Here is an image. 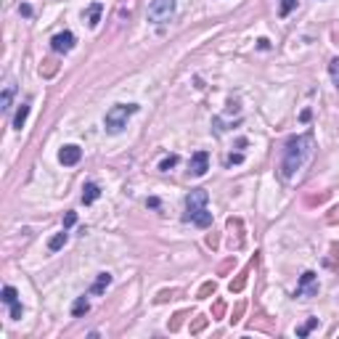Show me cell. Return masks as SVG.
Here are the masks:
<instances>
[{"instance_id":"obj_9","label":"cell","mask_w":339,"mask_h":339,"mask_svg":"<svg viewBox=\"0 0 339 339\" xmlns=\"http://www.w3.org/2000/svg\"><path fill=\"white\" fill-rule=\"evenodd\" d=\"M51 48H53L56 53H69V51L74 48V35H72V32H58V35H53Z\"/></svg>"},{"instance_id":"obj_4","label":"cell","mask_w":339,"mask_h":339,"mask_svg":"<svg viewBox=\"0 0 339 339\" xmlns=\"http://www.w3.org/2000/svg\"><path fill=\"white\" fill-rule=\"evenodd\" d=\"M175 16V0H154L149 6V22L164 24Z\"/></svg>"},{"instance_id":"obj_8","label":"cell","mask_w":339,"mask_h":339,"mask_svg":"<svg viewBox=\"0 0 339 339\" xmlns=\"http://www.w3.org/2000/svg\"><path fill=\"white\" fill-rule=\"evenodd\" d=\"M3 302L11 307V318H13V321H19L22 313H24V307H22L19 294H16V289H13V286H3Z\"/></svg>"},{"instance_id":"obj_19","label":"cell","mask_w":339,"mask_h":339,"mask_svg":"<svg viewBox=\"0 0 339 339\" xmlns=\"http://www.w3.org/2000/svg\"><path fill=\"white\" fill-rule=\"evenodd\" d=\"M207 323H209L207 315H196V318L191 321V334H202V331L207 329Z\"/></svg>"},{"instance_id":"obj_29","label":"cell","mask_w":339,"mask_h":339,"mask_svg":"<svg viewBox=\"0 0 339 339\" xmlns=\"http://www.w3.org/2000/svg\"><path fill=\"white\" fill-rule=\"evenodd\" d=\"M326 223H329V225L339 223V204H336V207H331V212L326 215Z\"/></svg>"},{"instance_id":"obj_1","label":"cell","mask_w":339,"mask_h":339,"mask_svg":"<svg viewBox=\"0 0 339 339\" xmlns=\"http://www.w3.org/2000/svg\"><path fill=\"white\" fill-rule=\"evenodd\" d=\"M313 151H315V141H313L310 133L291 135L284 143V157H281V164H279V175L284 180H291L307 162H310Z\"/></svg>"},{"instance_id":"obj_32","label":"cell","mask_w":339,"mask_h":339,"mask_svg":"<svg viewBox=\"0 0 339 339\" xmlns=\"http://www.w3.org/2000/svg\"><path fill=\"white\" fill-rule=\"evenodd\" d=\"M77 223V212H67L64 215V228H72Z\"/></svg>"},{"instance_id":"obj_20","label":"cell","mask_w":339,"mask_h":339,"mask_svg":"<svg viewBox=\"0 0 339 339\" xmlns=\"http://www.w3.org/2000/svg\"><path fill=\"white\" fill-rule=\"evenodd\" d=\"M58 72V64H56V61L53 58H48V61H43V67H40V74L43 77H53Z\"/></svg>"},{"instance_id":"obj_2","label":"cell","mask_w":339,"mask_h":339,"mask_svg":"<svg viewBox=\"0 0 339 339\" xmlns=\"http://www.w3.org/2000/svg\"><path fill=\"white\" fill-rule=\"evenodd\" d=\"M207 191L204 188H194L188 196H186V215L183 220L186 223H194L199 228H209L212 225V212L207 209Z\"/></svg>"},{"instance_id":"obj_25","label":"cell","mask_w":339,"mask_h":339,"mask_svg":"<svg viewBox=\"0 0 339 339\" xmlns=\"http://www.w3.org/2000/svg\"><path fill=\"white\" fill-rule=\"evenodd\" d=\"M297 8V0H281V16H289Z\"/></svg>"},{"instance_id":"obj_16","label":"cell","mask_w":339,"mask_h":339,"mask_svg":"<svg viewBox=\"0 0 339 339\" xmlns=\"http://www.w3.org/2000/svg\"><path fill=\"white\" fill-rule=\"evenodd\" d=\"M64 244H67V228L61 230V234H56V236H53V239L48 241V249H51V252H58V249H61V246H64Z\"/></svg>"},{"instance_id":"obj_10","label":"cell","mask_w":339,"mask_h":339,"mask_svg":"<svg viewBox=\"0 0 339 339\" xmlns=\"http://www.w3.org/2000/svg\"><path fill=\"white\" fill-rule=\"evenodd\" d=\"M82 159V149L80 146H64L58 151V162L64 164V167H72V164H77Z\"/></svg>"},{"instance_id":"obj_21","label":"cell","mask_w":339,"mask_h":339,"mask_svg":"<svg viewBox=\"0 0 339 339\" xmlns=\"http://www.w3.org/2000/svg\"><path fill=\"white\" fill-rule=\"evenodd\" d=\"M215 291H218V284H215V281H207V284H202V289H199V300H207L209 294H215Z\"/></svg>"},{"instance_id":"obj_27","label":"cell","mask_w":339,"mask_h":339,"mask_svg":"<svg viewBox=\"0 0 339 339\" xmlns=\"http://www.w3.org/2000/svg\"><path fill=\"white\" fill-rule=\"evenodd\" d=\"M175 164H178V157H175V154H170L167 159H162L159 170H162V173H167V170H170V167H175Z\"/></svg>"},{"instance_id":"obj_30","label":"cell","mask_w":339,"mask_h":339,"mask_svg":"<svg viewBox=\"0 0 339 339\" xmlns=\"http://www.w3.org/2000/svg\"><path fill=\"white\" fill-rule=\"evenodd\" d=\"M207 246H209V249H218V246H220V236L218 234H209L207 236Z\"/></svg>"},{"instance_id":"obj_15","label":"cell","mask_w":339,"mask_h":339,"mask_svg":"<svg viewBox=\"0 0 339 339\" xmlns=\"http://www.w3.org/2000/svg\"><path fill=\"white\" fill-rule=\"evenodd\" d=\"M88 310H90V302H88L85 297H77V302H74V307H72V315H74V318H82Z\"/></svg>"},{"instance_id":"obj_6","label":"cell","mask_w":339,"mask_h":339,"mask_svg":"<svg viewBox=\"0 0 339 339\" xmlns=\"http://www.w3.org/2000/svg\"><path fill=\"white\" fill-rule=\"evenodd\" d=\"M255 265H257V255H255V257L249 260V263H246V265L239 270V276H236V279L228 284V291H230V294H239V291L246 286V281H249V273L255 270Z\"/></svg>"},{"instance_id":"obj_26","label":"cell","mask_w":339,"mask_h":339,"mask_svg":"<svg viewBox=\"0 0 339 339\" xmlns=\"http://www.w3.org/2000/svg\"><path fill=\"white\" fill-rule=\"evenodd\" d=\"M244 310H246V302H239V305L234 307V315H230V323H239V321H241V315H244Z\"/></svg>"},{"instance_id":"obj_3","label":"cell","mask_w":339,"mask_h":339,"mask_svg":"<svg viewBox=\"0 0 339 339\" xmlns=\"http://www.w3.org/2000/svg\"><path fill=\"white\" fill-rule=\"evenodd\" d=\"M135 112H138L135 103H117V106H112V109L106 112V119H103L106 133H112V135L122 133L125 125H128V117H133Z\"/></svg>"},{"instance_id":"obj_31","label":"cell","mask_w":339,"mask_h":339,"mask_svg":"<svg viewBox=\"0 0 339 339\" xmlns=\"http://www.w3.org/2000/svg\"><path fill=\"white\" fill-rule=\"evenodd\" d=\"M173 294H175V291H173V289H170V291L164 289V291H159V294H157V302L162 305V302H167V300H173Z\"/></svg>"},{"instance_id":"obj_35","label":"cell","mask_w":339,"mask_h":339,"mask_svg":"<svg viewBox=\"0 0 339 339\" xmlns=\"http://www.w3.org/2000/svg\"><path fill=\"white\" fill-rule=\"evenodd\" d=\"M19 11H22V16H32V8L29 6H19Z\"/></svg>"},{"instance_id":"obj_24","label":"cell","mask_w":339,"mask_h":339,"mask_svg":"<svg viewBox=\"0 0 339 339\" xmlns=\"http://www.w3.org/2000/svg\"><path fill=\"white\" fill-rule=\"evenodd\" d=\"M329 74H331L334 85L339 88V58H331V64H329Z\"/></svg>"},{"instance_id":"obj_5","label":"cell","mask_w":339,"mask_h":339,"mask_svg":"<svg viewBox=\"0 0 339 339\" xmlns=\"http://www.w3.org/2000/svg\"><path fill=\"white\" fill-rule=\"evenodd\" d=\"M318 294V276L313 270H305L300 276V284H297V291H294V297L300 300H310Z\"/></svg>"},{"instance_id":"obj_12","label":"cell","mask_w":339,"mask_h":339,"mask_svg":"<svg viewBox=\"0 0 339 339\" xmlns=\"http://www.w3.org/2000/svg\"><path fill=\"white\" fill-rule=\"evenodd\" d=\"M98 196H101V188L96 186V183H85L82 186V204H93Z\"/></svg>"},{"instance_id":"obj_23","label":"cell","mask_w":339,"mask_h":339,"mask_svg":"<svg viewBox=\"0 0 339 339\" xmlns=\"http://www.w3.org/2000/svg\"><path fill=\"white\" fill-rule=\"evenodd\" d=\"M223 315H225V302L223 300H215V305H212V321H218Z\"/></svg>"},{"instance_id":"obj_33","label":"cell","mask_w":339,"mask_h":339,"mask_svg":"<svg viewBox=\"0 0 339 339\" xmlns=\"http://www.w3.org/2000/svg\"><path fill=\"white\" fill-rule=\"evenodd\" d=\"M230 268H234V257H230V260H225V263H223V265L218 268V276H225V273H228Z\"/></svg>"},{"instance_id":"obj_17","label":"cell","mask_w":339,"mask_h":339,"mask_svg":"<svg viewBox=\"0 0 339 339\" xmlns=\"http://www.w3.org/2000/svg\"><path fill=\"white\" fill-rule=\"evenodd\" d=\"M13 90H16L13 85H6L3 96H0V109H3V112H8V109H11V98H13Z\"/></svg>"},{"instance_id":"obj_22","label":"cell","mask_w":339,"mask_h":339,"mask_svg":"<svg viewBox=\"0 0 339 339\" xmlns=\"http://www.w3.org/2000/svg\"><path fill=\"white\" fill-rule=\"evenodd\" d=\"M315 326H318V318H310V321H305L302 326H297V336H307V334H310V331H313Z\"/></svg>"},{"instance_id":"obj_13","label":"cell","mask_w":339,"mask_h":339,"mask_svg":"<svg viewBox=\"0 0 339 339\" xmlns=\"http://www.w3.org/2000/svg\"><path fill=\"white\" fill-rule=\"evenodd\" d=\"M101 11H103L101 3H90V8L85 11V22H88L90 27H98V22H101Z\"/></svg>"},{"instance_id":"obj_7","label":"cell","mask_w":339,"mask_h":339,"mask_svg":"<svg viewBox=\"0 0 339 339\" xmlns=\"http://www.w3.org/2000/svg\"><path fill=\"white\" fill-rule=\"evenodd\" d=\"M207 170H209V154H207V151H194V157H191V162H188V175L202 178Z\"/></svg>"},{"instance_id":"obj_18","label":"cell","mask_w":339,"mask_h":339,"mask_svg":"<svg viewBox=\"0 0 339 339\" xmlns=\"http://www.w3.org/2000/svg\"><path fill=\"white\" fill-rule=\"evenodd\" d=\"M186 318H188V310H180V313H175V315H173V321L167 323V329H170V331H178V329L183 326V321H186Z\"/></svg>"},{"instance_id":"obj_11","label":"cell","mask_w":339,"mask_h":339,"mask_svg":"<svg viewBox=\"0 0 339 339\" xmlns=\"http://www.w3.org/2000/svg\"><path fill=\"white\" fill-rule=\"evenodd\" d=\"M109 286H112V273H98L96 276V284L90 286V294H103Z\"/></svg>"},{"instance_id":"obj_28","label":"cell","mask_w":339,"mask_h":339,"mask_svg":"<svg viewBox=\"0 0 339 339\" xmlns=\"http://www.w3.org/2000/svg\"><path fill=\"white\" fill-rule=\"evenodd\" d=\"M241 162H244V154H228V159H225V164H228V167L241 164Z\"/></svg>"},{"instance_id":"obj_14","label":"cell","mask_w":339,"mask_h":339,"mask_svg":"<svg viewBox=\"0 0 339 339\" xmlns=\"http://www.w3.org/2000/svg\"><path fill=\"white\" fill-rule=\"evenodd\" d=\"M27 114H29V101H24V103L19 106L16 117H13V128H16V130H22V128H24V122H27Z\"/></svg>"},{"instance_id":"obj_34","label":"cell","mask_w":339,"mask_h":339,"mask_svg":"<svg viewBox=\"0 0 339 339\" xmlns=\"http://www.w3.org/2000/svg\"><path fill=\"white\" fill-rule=\"evenodd\" d=\"M146 204H149L151 209H159V199H157V196H151V199H149V202H146Z\"/></svg>"}]
</instances>
